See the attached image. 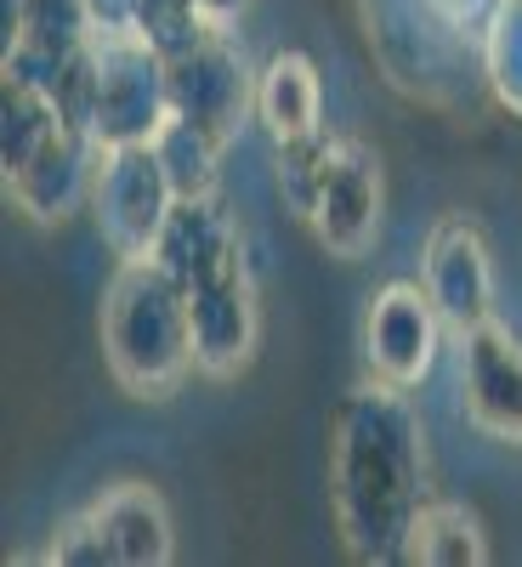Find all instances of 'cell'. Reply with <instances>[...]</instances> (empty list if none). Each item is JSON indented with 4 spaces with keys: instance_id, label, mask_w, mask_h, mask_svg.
Here are the masks:
<instances>
[{
    "instance_id": "18",
    "label": "cell",
    "mask_w": 522,
    "mask_h": 567,
    "mask_svg": "<svg viewBox=\"0 0 522 567\" xmlns=\"http://www.w3.org/2000/svg\"><path fill=\"white\" fill-rule=\"evenodd\" d=\"M478 45H483V85L494 91L505 114L522 120V0H494L478 29Z\"/></svg>"
},
{
    "instance_id": "3",
    "label": "cell",
    "mask_w": 522,
    "mask_h": 567,
    "mask_svg": "<svg viewBox=\"0 0 522 567\" xmlns=\"http://www.w3.org/2000/svg\"><path fill=\"white\" fill-rule=\"evenodd\" d=\"M171 120V74L149 40L98 34V97H91V142L98 148H136L154 142Z\"/></svg>"
},
{
    "instance_id": "19",
    "label": "cell",
    "mask_w": 522,
    "mask_h": 567,
    "mask_svg": "<svg viewBox=\"0 0 522 567\" xmlns=\"http://www.w3.org/2000/svg\"><path fill=\"white\" fill-rule=\"evenodd\" d=\"M98 34L91 0H7V45H45L69 52Z\"/></svg>"
},
{
    "instance_id": "23",
    "label": "cell",
    "mask_w": 522,
    "mask_h": 567,
    "mask_svg": "<svg viewBox=\"0 0 522 567\" xmlns=\"http://www.w3.org/2000/svg\"><path fill=\"white\" fill-rule=\"evenodd\" d=\"M454 34H471V29H483V18H489V7L494 0H426Z\"/></svg>"
},
{
    "instance_id": "4",
    "label": "cell",
    "mask_w": 522,
    "mask_h": 567,
    "mask_svg": "<svg viewBox=\"0 0 522 567\" xmlns=\"http://www.w3.org/2000/svg\"><path fill=\"white\" fill-rule=\"evenodd\" d=\"M98 227H103V245L120 261H142L154 256L160 245V227L176 210V187L154 154V142H136V148H103L98 165Z\"/></svg>"
},
{
    "instance_id": "8",
    "label": "cell",
    "mask_w": 522,
    "mask_h": 567,
    "mask_svg": "<svg viewBox=\"0 0 522 567\" xmlns=\"http://www.w3.org/2000/svg\"><path fill=\"white\" fill-rule=\"evenodd\" d=\"M420 284L432 296L438 318L465 336L494 318V256H489V239L471 216H443L426 239V261H420Z\"/></svg>"
},
{
    "instance_id": "9",
    "label": "cell",
    "mask_w": 522,
    "mask_h": 567,
    "mask_svg": "<svg viewBox=\"0 0 522 567\" xmlns=\"http://www.w3.org/2000/svg\"><path fill=\"white\" fill-rule=\"evenodd\" d=\"M381 210H387V182H381V159H375L364 142L341 136L336 148V165H329L318 199L307 210V227L313 239L341 256V261H358L375 239H381Z\"/></svg>"
},
{
    "instance_id": "10",
    "label": "cell",
    "mask_w": 522,
    "mask_h": 567,
    "mask_svg": "<svg viewBox=\"0 0 522 567\" xmlns=\"http://www.w3.org/2000/svg\"><path fill=\"white\" fill-rule=\"evenodd\" d=\"M460 403L483 437L522 449V336L494 318L460 336Z\"/></svg>"
},
{
    "instance_id": "15",
    "label": "cell",
    "mask_w": 522,
    "mask_h": 567,
    "mask_svg": "<svg viewBox=\"0 0 522 567\" xmlns=\"http://www.w3.org/2000/svg\"><path fill=\"white\" fill-rule=\"evenodd\" d=\"M420 567H483L489 561V534L483 523L454 499H426L414 516V534H409V556Z\"/></svg>"
},
{
    "instance_id": "21",
    "label": "cell",
    "mask_w": 522,
    "mask_h": 567,
    "mask_svg": "<svg viewBox=\"0 0 522 567\" xmlns=\"http://www.w3.org/2000/svg\"><path fill=\"white\" fill-rule=\"evenodd\" d=\"M216 23H205L199 0H131V34L149 40L154 52L171 63L187 45H199Z\"/></svg>"
},
{
    "instance_id": "7",
    "label": "cell",
    "mask_w": 522,
    "mask_h": 567,
    "mask_svg": "<svg viewBox=\"0 0 522 567\" xmlns=\"http://www.w3.org/2000/svg\"><path fill=\"white\" fill-rule=\"evenodd\" d=\"M187 318H194V369L211 381L245 374L262 347V301H256V272L250 261L227 267L187 290Z\"/></svg>"
},
{
    "instance_id": "1",
    "label": "cell",
    "mask_w": 522,
    "mask_h": 567,
    "mask_svg": "<svg viewBox=\"0 0 522 567\" xmlns=\"http://www.w3.org/2000/svg\"><path fill=\"white\" fill-rule=\"evenodd\" d=\"M329 499L358 561H403L426 505V437L403 386L364 381L329 420Z\"/></svg>"
},
{
    "instance_id": "25",
    "label": "cell",
    "mask_w": 522,
    "mask_h": 567,
    "mask_svg": "<svg viewBox=\"0 0 522 567\" xmlns=\"http://www.w3.org/2000/svg\"><path fill=\"white\" fill-rule=\"evenodd\" d=\"M250 7H256V0H199L205 23H216V29H233V23H239Z\"/></svg>"
},
{
    "instance_id": "24",
    "label": "cell",
    "mask_w": 522,
    "mask_h": 567,
    "mask_svg": "<svg viewBox=\"0 0 522 567\" xmlns=\"http://www.w3.org/2000/svg\"><path fill=\"white\" fill-rule=\"evenodd\" d=\"M91 23H98V34H125L131 29V0H91Z\"/></svg>"
},
{
    "instance_id": "14",
    "label": "cell",
    "mask_w": 522,
    "mask_h": 567,
    "mask_svg": "<svg viewBox=\"0 0 522 567\" xmlns=\"http://www.w3.org/2000/svg\"><path fill=\"white\" fill-rule=\"evenodd\" d=\"M256 120L278 142H296L324 131V74L307 52H273L256 74Z\"/></svg>"
},
{
    "instance_id": "11",
    "label": "cell",
    "mask_w": 522,
    "mask_h": 567,
    "mask_svg": "<svg viewBox=\"0 0 522 567\" xmlns=\"http://www.w3.org/2000/svg\"><path fill=\"white\" fill-rule=\"evenodd\" d=\"M98 165H103V148L91 142V131L63 125L18 176H7V199L40 227L69 221L91 194H98Z\"/></svg>"
},
{
    "instance_id": "20",
    "label": "cell",
    "mask_w": 522,
    "mask_h": 567,
    "mask_svg": "<svg viewBox=\"0 0 522 567\" xmlns=\"http://www.w3.org/2000/svg\"><path fill=\"white\" fill-rule=\"evenodd\" d=\"M336 148H341V136H329V131H313V136H296V142H278V148H273L278 194H284V205H290L301 221H307V210L318 199L329 165H336Z\"/></svg>"
},
{
    "instance_id": "22",
    "label": "cell",
    "mask_w": 522,
    "mask_h": 567,
    "mask_svg": "<svg viewBox=\"0 0 522 567\" xmlns=\"http://www.w3.org/2000/svg\"><path fill=\"white\" fill-rule=\"evenodd\" d=\"M52 561H63V567H114V561H109V545H103V528H98V516H91V511H74L69 523L52 534Z\"/></svg>"
},
{
    "instance_id": "6",
    "label": "cell",
    "mask_w": 522,
    "mask_h": 567,
    "mask_svg": "<svg viewBox=\"0 0 522 567\" xmlns=\"http://www.w3.org/2000/svg\"><path fill=\"white\" fill-rule=\"evenodd\" d=\"M171 74V114L216 131L222 142L239 136V125L256 114V74L239 52L233 29H211L199 45L165 63Z\"/></svg>"
},
{
    "instance_id": "17",
    "label": "cell",
    "mask_w": 522,
    "mask_h": 567,
    "mask_svg": "<svg viewBox=\"0 0 522 567\" xmlns=\"http://www.w3.org/2000/svg\"><path fill=\"white\" fill-rule=\"evenodd\" d=\"M222 148H227V142H222L216 131L182 120V114H171V120L160 125V136H154V154H160V165H165V176H171V187H176V199H205V194H216Z\"/></svg>"
},
{
    "instance_id": "16",
    "label": "cell",
    "mask_w": 522,
    "mask_h": 567,
    "mask_svg": "<svg viewBox=\"0 0 522 567\" xmlns=\"http://www.w3.org/2000/svg\"><path fill=\"white\" fill-rule=\"evenodd\" d=\"M58 131H63V114L40 85H29L18 74H0V171L18 176Z\"/></svg>"
},
{
    "instance_id": "5",
    "label": "cell",
    "mask_w": 522,
    "mask_h": 567,
    "mask_svg": "<svg viewBox=\"0 0 522 567\" xmlns=\"http://www.w3.org/2000/svg\"><path fill=\"white\" fill-rule=\"evenodd\" d=\"M443 318L432 307V296H426V284H387V290L369 296V312H364V369L369 381H387V386H403L414 392L426 374H432L438 363V341H443Z\"/></svg>"
},
{
    "instance_id": "12",
    "label": "cell",
    "mask_w": 522,
    "mask_h": 567,
    "mask_svg": "<svg viewBox=\"0 0 522 567\" xmlns=\"http://www.w3.org/2000/svg\"><path fill=\"white\" fill-rule=\"evenodd\" d=\"M154 261L182 284V290H194V284H205V278H216L227 267H239L245 261V239H239V227H233V216L222 210L216 194L176 199V210L160 227Z\"/></svg>"
},
{
    "instance_id": "13",
    "label": "cell",
    "mask_w": 522,
    "mask_h": 567,
    "mask_svg": "<svg viewBox=\"0 0 522 567\" xmlns=\"http://www.w3.org/2000/svg\"><path fill=\"white\" fill-rule=\"evenodd\" d=\"M85 511L98 516L114 567H165L176 556V523L154 483H114Z\"/></svg>"
},
{
    "instance_id": "2",
    "label": "cell",
    "mask_w": 522,
    "mask_h": 567,
    "mask_svg": "<svg viewBox=\"0 0 522 567\" xmlns=\"http://www.w3.org/2000/svg\"><path fill=\"white\" fill-rule=\"evenodd\" d=\"M103 363L120 392L160 403L194 374V318L187 290L154 261H120L103 290Z\"/></svg>"
}]
</instances>
